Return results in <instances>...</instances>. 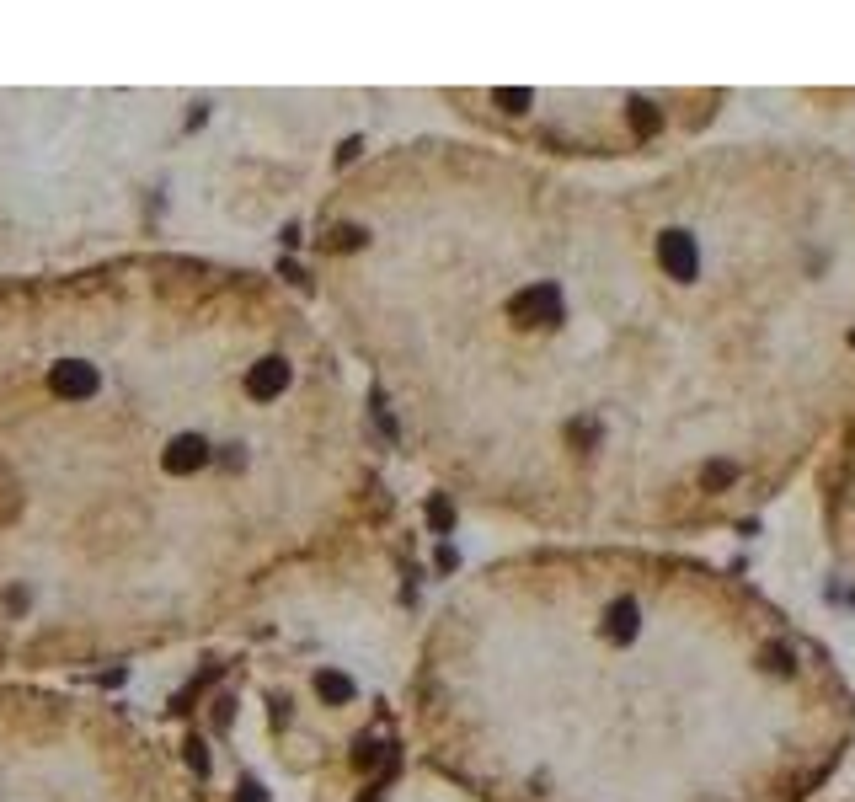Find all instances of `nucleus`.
Listing matches in <instances>:
<instances>
[{
	"label": "nucleus",
	"instance_id": "nucleus-1",
	"mask_svg": "<svg viewBox=\"0 0 855 802\" xmlns=\"http://www.w3.org/2000/svg\"><path fill=\"white\" fill-rule=\"evenodd\" d=\"M332 337L433 487L551 541L765 514L855 423V150L754 134L583 172L423 134L310 214Z\"/></svg>",
	"mask_w": 855,
	"mask_h": 802
},
{
	"label": "nucleus",
	"instance_id": "nucleus-2",
	"mask_svg": "<svg viewBox=\"0 0 855 802\" xmlns=\"http://www.w3.org/2000/svg\"><path fill=\"white\" fill-rule=\"evenodd\" d=\"M391 519L337 337L268 273H0V680L225 637L359 573Z\"/></svg>",
	"mask_w": 855,
	"mask_h": 802
},
{
	"label": "nucleus",
	"instance_id": "nucleus-3",
	"mask_svg": "<svg viewBox=\"0 0 855 802\" xmlns=\"http://www.w3.org/2000/svg\"><path fill=\"white\" fill-rule=\"evenodd\" d=\"M407 712L465 802H813L855 685L765 589L674 546L540 541L471 567Z\"/></svg>",
	"mask_w": 855,
	"mask_h": 802
},
{
	"label": "nucleus",
	"instance_id": "nucleus-4",
	"mask_svg": "<svg viewBox=\"0 0 855 802\" xmlns=\"http://www.w3.org/2000/svg\"><path fill=\"white\" fill-rule=\"evenodd\" d=\"M0 802H193L177 754L113 701L0 680Z\"/></svg>",
	"mask_w": 855,
	"mask_h": 802
},
{
	"label": "nucleus",
	"instance_id": "nucleus-5",
	"mask_svg": "<svg viewBox=\"0 0 855 802\" xmlns=\"http://www.w3.org/2000/svg\"><path fill=\"white\" fill-rule=\"evenodd\" d=\"M465 123L492 145L546 161H658L674 145H690L722 113L727 91H444Z\"/></svg>",
	"mask_w": 855,
	"mask_h": 802
},
{
	"label": "nucleus",
	"instance_id": "nucleus-6",
	"mask_svg": "<svg viewBox=\"0 0 855 802\" xmlns=\"http://www.w3.org/2000/svg\"><path fill=\"white\" fill-rule=\"evenodd\" d=\"M818 514H823L829 557L855 578V423L818 460Z\"/></svg>",
	"mask_w": 855,
	"mask_h": 802
}]
</instances>
